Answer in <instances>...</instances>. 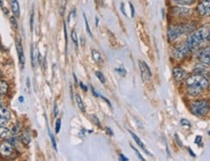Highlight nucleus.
<instances>
[{
    "label": "nucleus",
    "mask_w": 210,
    "mask_h": 161,
    "mask_svg": "<svg viewBox=\"0 0 210 161\" xmlns=\"http://www.w3.org/2000/svg\"><path fill=\"white\" fill-rule=\"evenodd\" d=\"M186 87H188V92L193 96H197L202 93L204 89L209 87L208 80L203 75L194 74L191 75L185 80Z\"/></svg>",
    "instance_id": "1"
},
{
    "label": "nucleus",
    "mask_w": 210,
    "mask_h": 161,
    "mask_svg": "<svg viewBox=\"0 0 210 161\" xmlns=\"http://www.w3.org/2000/svg\"><path fill=\"white\" fill-rule=\"evenodd\" d=\"M209 36V29L207 26H202L198 28V29L195 30L193 33H191L190 36L188 37L186 44L188 45L189 49L191 51L198 49V47L202 45L203 42L207 39Z\"/></svg>",
    "instance_id": "2"
},
{
    "label": "nucleus",
    "mask_w": 210,
    "mask_h": 161,
    "mask_svg": "<svg viewBox=\"0 0 210 161\" xmlns=\"http://www.w3.org/2000/svg\"><path fill=\"white\" fill-rule=\"evenodd\" d=\"M191 111L197 117H203L210 111V105L207 100H197L191 103Z\"/></svg>",
    "instance_id": "3"
},
{
    "label": "nucleus",
    "mask_w": 210,
    "mask_h": 161,
    "mask_svg": "<svg viewBox=\"0 0 210 161\" xmlns=\"http://www.w3.org/2000/svg\"><path fill=\"white\" fill-rule=\"evenodd\" d=\"M190 29V25H176V26H171L168 31V36L171 41H174L178 39L180 36H182L185 33H187Z\"/></svg>",
    "instance_id": "4"
},
{
    "label": "nucleus",
    "mask_w": 210,
    "mask_h": 161,
    "mask_svg": "<svg viewBox=\"0 0 210 161\" xmlns=\"http://www.w3.org/2000/svg\"><path fill=\"white\" fill-rule=\"evenodd\" d=\"M190 51H191V50L189 49L188 45L184 43V44L177 46V47H175V48L172 49V55L176 59H182L190 53Z\"/></svg>",
    "instance_id": "5"
},
{
    "label": "nucleus",
    "mask_w": 210,
    "mask_h": 161,
    "mask_svg": "<svg viewBox=\"0 0 210 161\" xmlns=\"http://www.w3.org/2000/svg\"><path fill=\"white\" fill-rule=\"evenodd\" d=\"M198 12L200 16H210V0H202L198 6Z\"/></svg>",
    "instance_id": "6"
},
{
    "label": "nucleus",
    "mask_w": 210,
    "mask_h": 161,
    "mask_svg": "<svg viewBox=\"0 0 210 161\" xmlns=\"http://www.w3.org/2000/svg\"><path fill=\"white\" fill-rule=\"evenodd\" d=\"M198 58L202 63L210 65V48H204L200 50L198 54Z\"/></svg>",
    "instance_id": "7"
},
{
    "label": "nucleus",
    "mask_w": 210,
    "mask_h": 161,
    "mask_svg": "<svg viewBox=\"0 0 210 161\" xmlns=\"http://www.w3.org/2000/svg\"><path fill=\"white\" fill-rule=\"evenodd\" d=\"M14 153V148L13 146L9 143V142H3L0 145V154L4 157H9L11 156Z\"/></svg>",
    "instance_id": "8"
},
{
    "label": "nucleus",
    "mask_w": 210,
    "mask_h": 161,
    "mask_svg": "<svg viewBox=\"0 0 210 161\" xmlns=\"http://www.w3.org/2000/svg\"><path fill=\"white\" fill-rule=\"evenodd\" d=\"M11 117L9 110L2 105H0V125H5Z\"/></svg>",
    "instance_id": "9"
},
{
    "label": "nucleus",
    "mask_w": 210,
    "mask_h": 161,
    "mask_svg": "<svg viewBox=\"0 0 210 161\" xmlns=\"http://www.w3.org/2000/svg\"><path fill=\"white\" fill-rule=\"evenodd\" d=\"M139 67L141 71V75H142V79L143 80H147L152 77V73L150 68L148 67V65L144 61H139Z\"/></svg>",
    "instance_id": "10"
},
{
    "label": "nucleus",
    "mask_w": 210,
    "mask_h": 161,
    "mask_svg": "<svg viewBox=\"0 0 210 161\" xmlns=\"http://www.w3.org/2000/svg\"><path fill=\"white\" fill-rule=\"evenodd\" d=\"M171 12L173 13V15L175 16H178V17H188L189 15H191L192 13V10L189 8H186V7H174L172 8Z\"/></svg>",
    "instance_id": "11"
},
{
    "label": "nucleus",
    "mask_w": 210,
    "mask_h": 161,
    "mask_svg": "<svg viewBox=\"0 0 210 161\" xmlns=\"http://www.w3.org/2000/svg\"><path fill=\"white\" fill-rule=\"evenodd\" d=\"M186 71L181 68V67H175L173 68V78L176 82H181L182 80H184L186 78Z\"/></svg>",
    "instance_id": "12"
},
{
    "label": "nucleus",
    "mask_w": 210,
    "mask_h": 161,
    "mask_svg": "<svg viewBox=\"0 0 210 161\" xmlns=\"http://www.w3.org/2000/svg\"><path fill=\"white\" fill-rule=\"evenodd\" d=\"M17 51H18V55H19V59H20V64L22 66V68L25 67V54H23V50H22V46L21 43V40L18 39L17 40Z\"/></svg>",
    "instance_id": "13"
},
{
    "label": "nucleus",
    "mask_w": 210,
    "mask_h": 161,
    "mask_svg": "<svg viewBox=\"0 0 210 161\" xmlns=\"http://www.w3.org/2000/svg\"><path fill=\"white\" fill-rule=\"evenodd\" d=\"M10 6L12 9V12L16 17L20 16V4H19L18 0H11L10 1Z\"/></svg>",
    "instance_id": "14"
},
{
    "label": "nucleus",
    "mask_w": 210,
    "mask_h": 161,
    "mask_svg": "<svg viewBox=\"0 0 210 161\" xmlns=\"http://www.w3.org/2000/svg\"><path fill=\"white\" fill-rule=\"evenodd\" d=\"M130 135L132 136V138H133V139H134V141H135V142H136V143H137V145H138V146H140V148H141V149H142L143 150H144V151H145V153H146L147 154H151V153H149V151H148V150L146 149V146H144V144H143V143H142V141H141V140H140L139 138H138V137H137V136H136V135H135L134 133H133V132L130 131Z\"/></svg>",
    "instance_id": "15"
},
{
    "label": "nucleus",
    "mask_w": 210,
    "mask_h": 161,
    "mask_svg": "<svg viewBox=\"0 0 210 161\" xmlns=\"http://www.w3.org/2000/svg\"><path fill=\"white\" fill-rule=\"evenodd\" d=\"M195 74H199V75H203L205 72H207V68H206V66H205V64L203 65H198L197 67L195 68Z\"/></svg>",
    "instance_id": "16"
},
{
    "label": "nucleus",
    "mask_w": 210,
    "mask_h": 161,
    "mask_svg": "<svg viewBox=\"0 0 210 161\" xmlns=\"http://www.w3.org/2000/svg\"><path fill=\"white\" fill-rule=\"evenodd\" d=\"M8 88H9V86H8L7 82L0 80V94L6 93L8 91Z\"/></svg>",
    "instance_id": "17"
},
{
    "label": "nucleus",
    "mask_w": 210,
    "mask_h": 161,
    "mask_svg": "<svg viewBox=\"0 0 210 161\" xmlns=\"http://www.w3.org/2000/svg\"><path fill=\"white\" fill-rule=\"evenodd\" d=\"M22 143L25 144V145H27V144L30 143L31 137H30V134L28 133L27 131L23 132V133H22Z\"/></svg>",
    "instance_id": "18"
},
{
    "label": "nucleus",
    "mask_w": 210,
    "mask_h": 161,
    "mask_svg": "<svg viewBox=\"0 0 210 161\" xmlns=\"http://www.w3.org/2000/svg\"><path fill=\"white\" fill-rule=\"evenodd\" d=\"M9 134H10L9 129L4 127V125H0V138H6Z\"/></svg>",
    "instance_id": "19"
},
{
    "label": "nucleus",
    "mask_w": 210,
    "mask_h": 161,
    "mask_svg": "<svg viewBox=\"0 0 210 161\" xmlns=\"http://www.w3.org/2000/svg\"><path fill=\"white\" fill-rule=\"evenodd\" d=\"M76 102H77V105L79 107V109L82 112H85V105H84V103H83V100H82V98H81V96L79 95V94H77L76 95Z\"/></svg>",
    "instance_id": "20"
},
{
    "label": "nucleus",
    "mask_w": 210,
    "mask_h": 161,
    "mask_svg": "<svg viewBox=\"0 0 210 161\" xmlns=\"http://www.w3.org/2000/svg\"><path fill=\"white\" fill-rule=\"evenodd\" d=\"M92 54H93V59L97 61V62H101L102 59H101V55H100L99 51H97V50H93L92 51Z\"/></svg>",
    "instance_id": "21"
},
{
    "label": "nucleus",
    "mask_w": 210,
    "mask_h": 161,
    "mask_svg": "<svg viewBox=\"0 0 210 161\" xmlns=\"http://www.w3.org/2000/svg\"><path fill=\"white\" fill-rule=\"evenodd\" d=\"M173 1L176 4H178V5L182 6V5H190V4L195 2V0H173Z\"/></svg>",
    "instance_id": "22"
},
{
    "label": "nucleus",
    "mask_w": 210,
    "mask_h": 161,
    "mask_svg": "<svg viewBox=\"0 0 210 161\" xmlns=\"http://www.w3.org/2000/svg\"><path fill=\"white\" fill-rule=\"evenodd\" d=\"M83 17H84V20H85V25H86V30H87L88 32V34L90 36V37H93V33L92 31H90V25H89V22H88V20H87V17H86V14L83 13Z\"/></svg>",
    "instance_id": "23"
},
{
    "label": "nucleus",
    "mask_w": 210,
    "mask_h": 161,
    "mask_svg": "<svg viewBox=\"0 0 210 161\" xmlns=\"http://www.w3.org/2000/svg\"><path fill=\"white\" fill-rule=\"evenodd\" d=\"M71 38H72V41L75 44V46L77 47L78 46V36H77V33H76V31L74 29L72 30V32H71Z\"/></svg>",
    "instance_id": "24"
},
{
    "label": "nucleus",
    "mask_w": 210,
    "mask_h": 161,
    "mask_svg": "<svg viewBox=\"0 0 210 161\" xmlns=\"http://www.w3.org/2000/svg\"><path fill=\"white\" fill-rule=\"evenodd\" d=\"M95 75H97V77L99 79V80H100V82H101L102 84H104L105 82H106V79H105L104 75H103L101 72H99V71H97V72H95Z\"/></svg>",
    "instance_id": "25"
},
{
    "label": "nucleus",
    "mask_w": 210,
    "mask_h": 161,
    "mask_svg": "<svg viewBox=\"0 0 210 161\" xmlns=\"http://www.w3.org/2000/svg\"><path fill=\"white\" fill-rule=\"evenodd\" d=\"M60 126H61V120L59 118V120H56V133H59V132Z\"/></svg>",
    "instance_id": "26"
},
{
    "label": "nucleus",
    "mask_w": 210,
    "mask_h": 161,
    "mask_svg": "<svg viewBox=\"0 0 210 161\" xmlns=\"http://www.w3.org/2000/svg\"><path fill=\"white\" fill-rule=\"evenodd\" d=\"M116 71H117L118 73H120L122 76H126V75H127V71H126V69L124 68V67L117 68V69H116Z\"/></svg>",
    "instance_id": "27"
},
{
    "label": "nucleus",
    "mask_w": 210,
    "mask_h": 161,
    "mask_svg": "<svg viewBox=\"0 0 210 161\" xmlns=\"http://www.w3.org/2000/svg\"><path fill=\"white\" fill-rule=\"evenodd\" d=\"M33 20H34V9H32L31 15H30V28H33Z\"/></svg>",
    "instance_id": "28"
},
{
    "label": "nucleus",
    "mask_w": 210,
    "mask_h": 161,
    "mask_svg": "<svg viewBox=\"0 0 210 161\" xmlns=\"http://www.w3.org/2000/svg\"><path fill=\"white\" fill-rule=\"evenodd\" d=\"M65 4H66V0H63V3H61V9H60V15H61V16H63V14H64Z\"/></svg>",
    "instance_id": "29"
},
{
    "label": "nucleus",
    "mask_w": 210,
    "mask_h": 161,
    "mask_svg": "<svg viewBox=\"0 0 210 161\" xmlns=\"http://www.w3.org/2000/svg\"><path fill=\"white\" fill-rule=\"evenodd\" d=\"M202 136H197V137H195V143L197 145H198V146H200V145H202Z\"/></svg>",
    "instance_id": "30"
},
{
    "label": "nucleus",
    "mask_w": 210,
    "mask_h": 161,
    "mask_svg": "<svg viewBox=\"0 0 210 161\" xmlns=\"http://www.w3.org/2000/svg\"><path fill=\"white\" fill-rule=\"evenodd\" d=\"M181 124H182L183 126H187V127H190L191 126V123L189 122V120H181Z\"/></svg>",
    "instance_id": "31"
},
{
    "label": "nucleus",
    "mask_w": 210,
    "mask_h": 161,
    "mask_svg": "<svg viewBox=\"0 0 210 161\" xmlns=\"http://www.w3.org/2000/svg\"><path fill=\"white\" fill-rule=\"evenodd\" d=\"M131 148H132V149H133V150H134V151H135V153H136V154H137V156H138V157H139V158H140L141 160H145V159H144V157H143V156L141 155V153H139V151H138V150H136L135 148H134V146H131Z\"/></svg>",
    "instance_id": "32"
},
{
    "label": "nucleus",
    "mask_w": 210,
    "mask_h": 161,
    "mask_svg": "<svg viewBox=\"0 0 210 161\" xmlns=\"http://www.w3.org/2000/svg\"><path fill=\"white\" fill-rule=\"evenodd\" d=\"M31 61H32V65L34 66L35 65V59H34V50H31Z\"/></svg>",
    "instance_id": "33"
},
{
    "label": "nucleus",
    "mask_w": 210,
    "mask_h": 161,
    "mask_svg": "<svg viewBox=\"0 0 210 161\" xmlns=\"http://www.w3.org/2000/svg\"><path fill=\"white\" fill-rule=\"evenodd\" d=\"M51 135V134H50ZM51 140H52V146H54V148H55V150H56V140H55V137L52 136V135H51Z\"/></svg>",
    "instance_id": "34"
},
{
    "label": "nucleus",
    "mask_w": 210,
    "mask_h": 161,
    "mask_svg": "<svg viewBox=\"0 0 210 161\" xmlns=\"http://www.w3.org/2000/svg\"><path fill=\"white\" fill-rule=\"evenodd\" d=\"M11 22L13 23V25H14V27H15V28H17V21H16V18H14V17H12L11 18Z\"/></svg>",
    "instance_id": "35"
},
{
    "label": "nucleus",
    "mask_w": 210,
    "mask_h": 161,
    "mask_svg": "<svg viewBox=\"0 0 210 161\" xmlns=\"http://www.w3.org/2000/svg\"><path fill=\"white\" fill-rule=\"evenodd\" d=\"M58 113H59V111H58V106H56V104H55V106H54V115H55V117L58 116Z\"/></svg>",
    "instance_id": "36"
},
{
    "label": "nucleus",
    "mask_w": 210,
    "mask_h": 161,
    "mask_svg": "<svg viewBox=\"0 0 210 161\" xmlns=\"http://www.w3.org/2000/svg\"><path fill=\"white\" fill-rule=\"evenodd\" d=\"M130 10H131V17L133 18L134 17V8H133V5L130 2Z\"/></svg>",
    "instance_id": "37"
},
{
    "label": "nucleus",
    "mask_w": 210,
    "mask_h": 161,
    "mask_svg": "<svg viewBox=\"0 0 210 161\" xmlns=\"http://www.w3.org/2000/svg\"><path fill=\"white\" fill-rule=\"evenodd\" d=\"M80 87H81V88L83 89V90H85V91H87L88 90V87L85 86V84H83V83H80Z\"/></svg>",
    "instance_id": "38"
},
{
    "label": "nucleus",
    "mask_w": 210,
    "mask_h": 161,
    "mask_svg": "<svg viewBox=\"0 0 210 161\" xmlns=\"http://www.w3.org/2000/svg\"><path fill=\"white\" fill-rule=\"evenodd\" d=\"M121 10H122V12H123V14H124V15H127V14H126V11H125V4H124V3H122L121 4Z\"/></svg>",
    "instance_id": "39"
},
{
    "label": "nucleus",
    "mask_w": 210,
    "mask_h": 161,
    "mask_svg": "<svg viewBox=\"0 0 210 161\" xmlns=\"http://www.w3.org/2000/svg\"><path fill=\"white\" fill-rule=\"evenodd\" d=\"M119 157H120V159L121 160H124V161H127L128 159L126 157V156L125 155H123V154H120V155H119Z\"/></svg>",
    "instance_id": "40"
},
{
    "label": "nucleus",
    "mask_w": 210,
    "mask_h": 161,
    "mask_svg": "<svg viewBox=\"0 0 210 161\" xmlns=\"http://www.w3.org/2000/svg\"><path fill=\"white\" fill-rule=\"evenodd\" d=\"M18 132H19V124H17V126L13 129V133H14V134H17Z\"/></svg>",
    "instance_id": "41"
},
{
    "label": "nucleus",
    "mask_w": 210,
    "mask_h": 161,
    "mask_svg": "<svg viewBox=\"0 0 210 161\" xmlns=\"http://www.w3.org/2000/svg\"><path fill=\"white\" fill-rule=\"evenodd\" d=\"M42 56H41V54H40V53H38V62H39L40 64H41V62H42Z\"/></svg>",
    "instance_id": "42"
},
{
    "label": "nucleus",
    "mask_w": 210,
    "mask_h": 161,
    "mask_svg": "<svg viewBox=\"0 0 210 161\" xmlns=\"http://www.w3.org/2000/svg\"><path fill=\"white\" fill-rule=\"evenodd\" d=\"M188 150L190 151V154L191 155H192V156H194V157H195V154L193 153V150H192V149H191V148H188Z\"/></svg>",
    "instance_id": "43"
},
{
    "label": "nucleus",
    "mask_w": 210,
    "mask_h": 161,
    "mask_svg": "<svg viewBox=\"0 0 210 161\" xmlns=\"http://www.w3.org/2000/svg\"><path fill=\"white\" fill-rule=\"evenodd\" d=\"M70 95H71V98L73 99V89H72V86H70Z\"/></svg>",
    "instance_id": "44"
},
{
    "label": "nucleus",
    "mask_w": 210,
    "mask_h": 161,
    "mask_svg": "<svg viewBox=\"0 0 210 161\" xmlns=\"http://www.w3.org/2000/svg\"><path fill=\"white\" fill-rule=\"evenodd\" d=\"M175 137H176V140H177V141H178V143H179V146H183V145H182V142H181V141H180V140L178 139V136H177V134H176V135H175Z\"/></svg>",
    "instance_id": "45"
},
{
    "label": "nucleus",
    "mask_w": 210,
    "mask_h": 161,
    "mask_svg": "<svg viewBox=\"0 0 210 161\" xmlns=\"http://www.w3.org/2000/svg\"><path fill=\"white\" fill-rule=\"evenodd\" d=\"M93 118H94V120H95V122H97V124L100 126V122L98 121V120H97V117H94V116H93Z\"/></svg>",
    "instance_id": "46"
},
{
    "label": "nucleus",
    "mask_w": 210,
    "mask_h": 161,
    "mask_svg": "<svg viewBox=\"0 0 210 161\" xmlns=\"http://www.w3.org/2000/svg\"><path fill=\"white\" fill-rule=\"evenodd\" d=\"M106 131H107L108 133L110 134V135H113V132L111 131V129H110V128H106Z\"/></svg>",
    "instance_id": "47"
},
{
    "label": "nucleus",
    "mask_w": 210,
    "mask_h": 161,
    "mask_svg": "<svg viewBox=\"0 0 210 161\" xmlns=\"http://www.w3.org/2000/svg\"><path fill=\"white\" fill-rule=\"evenodd\" d=\"M95 25H97V26L98 25V18L97 17L95 18Z\"/></svg>",
    "instance_id": "48"
},
{
    "label": "nucleus",
    "mask_w": 210,
    "mask_h": 161,
    "mask_svg": "<svg viewBox=\"0 0 210 161\" xmlns=\"http://www.w3.org/2000/svg\"><path fill=\"white\" fill-rule=\"evenodd\" d=\"M73 77H74V80H75V83L77 84L78 82H77V78H76V75L75 74H73Z\"/></svg>",
    "instance_id": "49"
},
{
    "label": "nucleus",
    "mask_w": 210,
    "mask_h": 161,
    "mask_svg": "<svg viewBox=\"0 0 210 161\" xmlns=\"http://www.w3.org/2000/svg\"><path fill=\"white\" fill-rule=\"evenodd\" d=\"M26 80H27V87H30V83H29V79H26Z\"/></svg>",
    "instance_id": "50"
},
{
    "label": "nucleus",
    "mask_w": 210,
    "mask_h": 161,
    "mask_svg": "<svg viewBox=\"0 0 210 161\" xmlns=\"http://www.w3.org/2000/svg\"><path fill=\"white\" fill-rule=\"evenodd\" d=\"M0 7H3V1H2V0H0Z\"/></svg>",
    "instance_id": "51"
},
{
    "label": "nucleus",
    "mask_w": 210,
    "mask_h": 161,
    "mask_svg": "<svg viewBox=\"0 0 210 161\" xmlns=\"http://www.w3.org/2000/svg\"><path fill=\"white\" fill-rule=\"evenodd\" d=\"M161 12H163V18H164V9H161Z\"/></svg>",
    "instance_id": "52"
},
{
    "label": "nucleus",
    "mask_w": 210,
    "mask_h": 161,
    "mask_svg": "<svg viewBox=\"0 0 210 161\" xmlns=\"http://www.w3.org/2000/svg\"><path fill=\"white\" fill-rule=\"evenodd\" d=\"M22 98H23V97H20V101H21V102H22V101H23V99H22Z\"/></svg>",
    "instance_id": "53"
},
{
    "label": "nucleus",
    "mask_w": 210,
    "mask_h": 161,
    "mask_svg": "<svg viewBox=\"0 0 210 161\" xmlns=\"http://www.w3.org/2000/svg\"><path fill=\"white\" fill-rule=\"evenodd\" d=\"M209 35H210V29H209Z\"/></svg>",
    "instance_id": "54"
}]
</instances>
